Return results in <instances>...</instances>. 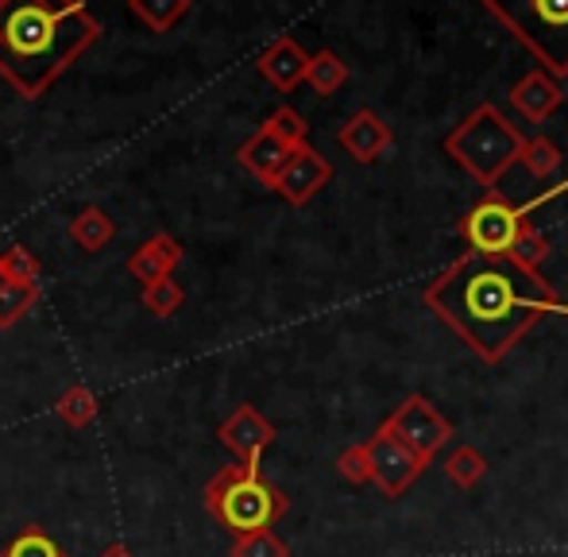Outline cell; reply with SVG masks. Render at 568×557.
<instances>
[{
  "label": "cell",
  "mask_w": 568,
  "mask_h": 557,
  "mask_svg": "<svg viewBox=\"0 0 568 557\" xmlns=\"http://www.w3.org/2000/svg\"><path fill=\"white\" fill-rule=\"evenodd\" d=\"M426 306L484 364H499L546 314H565L549 278L479 252L460 256L426 286Z\"/></svg>",
  "instance_id": "obj_1"
},
{
  "label": "cell",
  "mask_w": 568,
  "mask_h": 557,
  "mask_svg": "<svg viewBox=\"0 0 568 557\" xmlns=\"http://www.w3.org/2000/svg\"><path fill=\"white\" fill-rule=\"evenodd\" d=\"M101 39L85 0H0V78L36 101Z\"/></svg>",
  "instance_id": "obj_2"
},
{
  "label": "cell",
  "mask_w": 568,
  "mask_h": 557,
  "mask_svg": "<svg viewBox=\"0 0 568 557\" xmlns=\"http://www.w3.org/2000/svg\"><path fill=\"white\" fill-rule=\"evenodd\" d=\"M202 496L213 523H221L232 538L271 530L291 512V499L260 473V465H225L210 476Z\"/></svg>",
  "instance_id": "obj_3"
},
{
  "label": "cell",
  "mask_w": 568,
  "mask_h": 557,
  "mask_svg": "<svg viewBox=\"0 0 568 557\" xmlns=\"http://www.w3.org/2000/svg\"><path fill=\"white\" fill-rule=\"evenodd\" d=\"M523 143H526L523 132L499 109L484 101V105L471 109L449 136H445V155L453 163H460L484 190H495V182L518 163Z\"/></svg>",
  "instance_id": "obj_4"
},
{
  "label": "cell",
  "mask_w": 568,
  "mask_h": 557,
  "mask_svg": "<svg viewBox=\"0 0 568 557\" xmlns=\"http://www.w3.org/2000/svg\"><path fill=\"white\" fill-rule=\"evenodd\" d=\"M484 8L546 62V74H568V0H484Z\"/></svg>",
  "instance_id": "obj_5"
},
{
  "label": "cell",
  "mask_w": 568,
  "mask_h": 557,
  "mask_svg": "<svg viewBox=\"0 0 568 557\" xmlns=\"http://www.w3.org/2000/svg\"><path fill=\"white\" fill-rule=\"evenodd\" d=\"M526 221H530V213H526L523 205L503 198L499 190H487L484 202H476L460 217V236L479 256H503Z\"/></svg>",
  "instance_id": "obj_6"
},
{
  "label": "cell",
  "mask_w": 568,
  "mask_h": 557,
  "mask_svg": "<svg viewBox=\"0 0 568 557\" xmlns=\"http://www.w3.org/2000/svg\"><path fill=\"white\" fill-rule=\"evenodd\" d=\"M383 426H387L406 449L418 453L426 465L453 442V422L445 418L426 395H410L406 403H398L395 415L383 422Z\"/></svg>",
  "instance_id": "obj_7"
},
{
  "label": "cell",
  "mask_w": 568,
  "mask_h": 557,
  "mask_svg": "<svg viewBox=\"0 0 568 557\" xmlns=\"http://www.w3.org/2000/svg\"><path fill=\"white\" fill-rule=\"evenodd\" d=\"M367 449V468H372V484L383 492L387 499H398L414 488L422 473H426V460L418 453H410L387 426H379L372 437L364 442Z\"/></svg>",
  "instance_id": "obj_8"
},
{
  "label": "cell",
  "mask_w": 568,
  "mask_h": 557,
  "mask_svg": "<svg viewBox=\"0 0 568 557\" xmlns=\"http://www.w3.org/2000/svg\"><path fill=\"white\" fill-rule=\"evenodd\" d=\"M329 179H333L329 159H325L317 148H310V143H302V148L291 151L283 171H278L275 182H271V190H275L278 198H286L291 205H306L329 186Z\"/></svg>",
  "instance_id": "obj_9"
},
{
  "label": "cell",
  "mask_w": 568,
  "mask_h": 557,
  "mask_svg": "<svg viewBox=\"0 0 568 557\" xmlns=\"http://www.w3.org/2000/svg\"><path fill=\"white\" fill-rule=\"evenodd\" d=\"M217 437L229 445L232 453H236V465H260L263 453L275 445L278 429L271 426V422L263 418L252 403H240V407L217 426Z\"/></svg>",
  "instance_id": "obj_10"
},
{
  "label": "cell",
  "mask_w": 568,
  "mask_h": 557,
  "mask_svg": "<svg viewBox=\"0 0 568 557\" xmlns=\"http://www.w3.org/2000/svg\"><path fill=\"white\" fill-rule=\"evenodd\" d=\"M337 140H341V148L356 159V163H375V159L395 143V132H390V124L383 121L379 113L359 109V113H352L348 121L341 124Z\"/></svg>",
  "instance_id": "obj_11"
},
{
  "label": "cell",
  "mask_w": 568,
  "mask_h": 557,
  "mask_svg": "<svg viewBox=\"0 0 568 557\" xmlns=\"http://www.w3.org/2000/svg\"><path fill=\"white\" fill-rule=\"evenodd\" d=\"M561 101H565V90L557 85L554 74H546V70H530L523 82L510 85V105H515V113H523L530 124H546L549 117L561 109Z\"/></svg>",
  "instance_id": "obj_12"
},
{
  "label": "cell",
  "mask_w": 568,
  "mask_h": 557,
  "mask_svg": "<svg viewBox=\"0 0 568 557\" xmlns=\"http://www.w3.org/2000/svg\"><path fill=\"white\" fill-rule=\"evenodd\" d=\"M306 62H310V54L302 51L298 39L278 36L275 43H271L267 51H263L260 59H255V70H260V74L267 78V82L275 85V90L291 93L294 85L306 82Z\"/></svg>",
  "instance_id": "obj_13"
},
{
  "label": "cell",
  "mask_w": 568,
  "mask_h": 557,
  "mask_svg": "<svg viewBox=\"0 0 568 557\" xmlns=\"http://www.w3.org/2000/svg\"><path fill=\"white\" fill-rule=\"evenodd\" d=\"M182 244L174 241L171 233H155L135 249V256L128 260V272H132L140 283H155V278H166L174 267L182 264Z\"/></svg>",
  "instance_id": "obj_14"
},
{
  "label": "cell",
  "mask_w": 568,
  "mask_h": 557,
  "mask_svg": "<svg viewBox=\"0 0 568 557\" xmlns=\"http://www.w3.org/2000/svg\"><path fill=\"white\" fill-rule=\"evenodd\" d=\"M236 159H240V166H244L247 174H255L263 186H271V182H275V174L283 171V163L291 159V148H283V143L271 136L267 129H260L252 140L240 143Z\"/></svg>",
  "instance_id": "obj_15"
},
{
  "label": "cell",
  "mask_w": 568,
  "mask_h": 557,
  "mask_svg": "<svg viewBox=\"0 0 568 557\" xmlns=\"http://www.w3.org/2000/svg\"><path fill=\"white\" fill-rule=\"evenodd\" d=\"M70 236H74V244L82 252H101V249H109V244H113L116 221L109 217L101 205H85V210L70 221Z\"/></svg>",
  "instance_id": "obj_16"
},
{
  "label": "cell",
  "mask_w": 568,
  "mask_h": 557,
  "mask_svg": "<svg viewBox=\"0 0 568 557\" xmlns=\"http://www.w3.org/2000/svg\"><path fill=\"white\" fill-rule=\"evenodd\" d=\"M503 256L510 260L515 267H523V272L530 275H541V267H546V260L554 256V244L546 241V236L534 229V221H526L523 229H518V236L510 241V249L503 252Z\"/></svg>",
  "instance_id": "obj_17"
},
{
  "label": "cell",
  "mask_w": 568,
  "mask_h": 557,
  "mask_svg": "<svg viewBox=\"0 0 568 557\" xmlns=\"http://www.w3.org/2000/svg\"><path fill=\"white\" fill-rule=\"evenodd\" d=\"M487 476V457L476 449V445H456V449L445 457V480L460 492H471L479 488Z\"/></svg>",
  "instance_id": "obj_18"
},
{
  "label": "cell",
  "mask_w": 568,
  "mask_h": 557,
  "mask_svg": "<svg viewBox=\"0 0 568 557\" xmlns=\"http://www.w3.org/2000/svg\"><path fill=\"white\" fill-rule=\"evenodd\" d=\"M344 82H348V67H344V59H341L337 51H317V54H310V62H306V85L317 93V98H333V93H337Z\"/></svg>",
  "instance_id": "obj_19"
},
{
  "label": "cell",
  "mask_w": 568,
  "mask_h": 557,
  "mask_svg": "<svg viewBox=\"0 0 568 557\" xmlns=\"http://www.w3.org/2000/svg\"><path fill=\"white\" fill-rule=\"evenodd\" d=\"M54 415L67 422L70 429H85L90 422H98L101 403L85 384H74V387H67V392L59 395V403H54Z\"/></svg>",
  "instance_id": "obj_20"
},
{
  "label": "cell",
  "mask_w": 568,
  "mask_h": 557,
  "mask_svg": "<svg viewBox=\"0 0 568 557\" xmlns=\"http://www.w3.org/2000/svg\"><path fill=\"white\" fill-rule=\"evenodd\" d=\"M190 4H194V0H128L132 16H140V20L148 23L151 31H159V36L171 31L174 23L190 12Z\"/></svg>",
  "instance_id": "obj_21"
},
{
  "label": "cell",
  "mask_w": 568,
  "mask_h": 557,
  "mask_svg": "<svg viewBox=\"0 0 568 557\" xmlns=\"http://www.w3.org/2000/svg\"><path fill=\"white\" fill-rule=\"evenodd\" d=\"M518 163H526V171H530L534 179H554V174L561 171L565 155H561V148H557L554 140L534 136V140L523 143V155H518Z\"/></svg>",
  "instance_id": "obj_22"
},
{
  "label": "cell",
  "mask_w": 568,
  "mask_h": 557,
  "mask_svg": "<svg viewBox=\"0 0 568 557\" xmlns=\"http://www.w3.org/2000/svg\"><path fill=\"white\" fill-rule=\"evenodd\" d=\"M263 129L271 132L283 148H302V143H310V124H306V117L298 113V109H291V105H278L275 113L267 117V124Z\"/></svg>",
  "instance_id": "obj_23"
},
{
  "label": "cell",
  "mask_w": 568,
  "mask_h": 557,
  "mask_svg": "<svg viewBox=\"0 0 568 557\" xmlns=\"http://www.w3.org/2000/svg\"><path fill=\"white\" fill-rule=\"evenodd\" d=\"M0 557H67V554H62V546L47 535V527L31 523V527H23L20 535L4 546V554Z\"/></svg>",
  "instance_id": "obj_24"
},
{
  "label": "cell",
  "mask_w": 568,
  "mask_h": 557,
  "mask_svg": "<svg viewBox=\"0 0 568 557\" xmlns=\"http://www.w3.org/2000/svg\"><path fill=\"white\" fill-rule=\"evenodd\" d=\"M182 298H186V294H182V286L174 283L171 275L155 278V283H143V306H148V314H155L159 322H166V317L179 314Z\"/></svg>",
  "instance_id": "obj_25"
},
{
  "label": "cell",
  "mask_w": 568,
  "mask_h": 557,
  "mask_svg": "<svg viewBox=\"0 0 568 557\" xmlns=\"http://www.w3.org/2000/svg\"><path fill=\"white\" fill-rule=\"evenodd\" d=\"M0 275L12 286H39V260L36 252H28L23 244L0 252Z\"/></svg>",
  "instance_id": "obj_26"
},
{
  "label": "cell",
  "mask_w": 568,
  "mask_h": 557,
  "mask_svg": "<svg viewBox=\"0 0 568 557\" xmlns=\"http://www.w3.org/2000/svg\"><path fill=\"white\" fill-rule=\"evenodd\" d=\"M36 302H39V286H12L8 283L4 291H0V330L20 325L23 317L36 310Z\"/></svg>",
  "instance_id": "obj_27"
},
{
  "label": "cell",
  "mask_w": 568,
  "mask_h": 557,
  "mask_svg": "<svg viewBox=\"0 0 568 557\" xmlns=\"http://www.w3.org/2000/svg\"><path fill=\"white\" fill-rule=\"evenodd\" d=\"M229 557H291V550L275 530H255V535L232 538Z\"/></svg>",
  "instance_id": "obj_28"
},
{
  "label": "cell",
  "mask_w": 568,
  "mask_h": 557,
  "mask_svg": "<svg viewBox=\"0 0 568 557\" xmlns=\"http://www.w3.org/2000/svg\"><path fill=\"white\" fill-rule=\"evenodd\" d=\"M337 473L344 476L348 484H372V468H367V449H364V442H356V445H348V449H341V457H337Z\"/></svg>",
  "instance_id": "obj_29"
},
{
  "label": "cell",
  "mask_w": 568,
  "mask_h": 557,
  "mask_svg": "<svg viewBox=\"0 0 568 557\" xmlns=\"http://www.w3.org/2000/svg\"><path fill=\"white\" fill-rule=\"evenodd\" d=\"M98 557H135L132 550H128L124 543H113V546H105V550H101Z\"/></svg>",
  "instance_id": "obj_30"
},
{
  "label": "cell",
  "mask_w": 568,
  "mask_h": 557,
  "mask_svg": "<svg viewBox=\"0 0 568 557\" xmlns=\"http://www.w3.org/2000/svg\"><path fill=\"white\" fill-rule=\"evenodd\" d=\"M4 286H8V283H4V275H0V291H4Z\"/></svg>",
  "instance_id": "obj_31"
}]
</instances>
